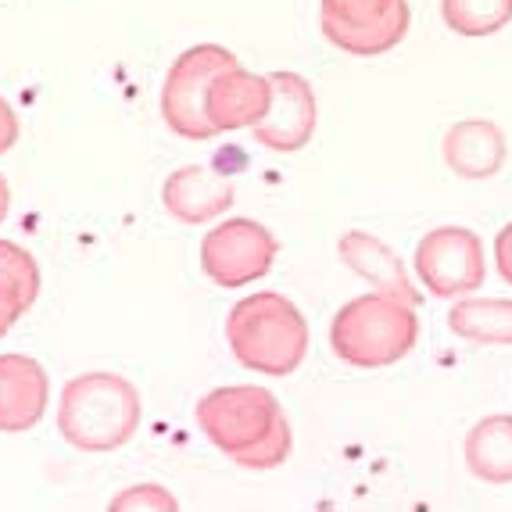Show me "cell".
Returning a JSON list of instances; mask_svg holds the SVG:
<instances>
[{
  "label": "cell",
  "instance_id": "obj_19",
  "mask_svg": "<svg viewBox=\"0 0 512 512\" xmlns=\"http://www.w3.org/2000/svg\"><path fill=\"white\" fill-rule=\"evenodd\" d=\"M108 509L115 512H129V509H158V512H176L180 509V502L165 491V487L158 484H137V487H126L122 495L111 498Z\"/></svg>",
  "mask_w": 512,
  "mask_h": 512
},
{
  "label": "cell",
  "instance_id": "obj_5",
  "mask_svg": "<svg viewBox=\"0 0 512 512\" xmlns=\"http://www.w3.org/2000/svg\"><path fill=\"white\" fill-rule=\"evenodd\" d=\"M237 65V54L219 43H197L172 61L169 76L162 83V119L165 126L183 140H212L219 137L208 122L205 97L219 72Z\"/></svg>",
  "mask_w": 512,
  "mask_h": 512
},
{
  "label": "cell",
  "instance_id": "obj_8",
  "mask_svg": "<svg viewBox=\"0 0 512 512\" xmlns=\"http://www.w3.org/2000/svg\"><path fill=\"white\" fill-rule=\"evenodd\" d=\"M416 276L434 298L455 301L480 291L487 280L484 240L466 226H437L416 244Z\"/></svg>",
  "mask_w": 512,
  "mask_h": 512
},
{
  "label": "cell",
  "instance_id": "obj_11",
  "mask_svg": "<svg viewBox=\"0 0 512 512\" xmlns=\"http://www.w3.org/2000/svg\"><path fill=\"white\" fill-rule=\"evenodd\" d=\"M269 104H273L269 76L240 69V61L212 79L208 97H205L208 122H212L215 133H233V129L258 126V122L265 119Z\"/></svg>",
  "mask_w": 512,
  "mask_h": 512
},
{
  "label": "cell",
  "instance_id": "obj_2",
  "mask_svg": "<svg viewBox=\"0 0 512 512\" xmlns=\"http://www.w3.org/2000/svg\"><path fill=\"white\" fill-rule=\"evenodd\" d=\"M226 344L251 373L291 376L308 355V323L291 298L258 291L240 298L226 316Z\"/></svg>",
  "mask_w": 512,
  "mask_h": 512
},
{
  "label": "cell",
  "instance_id": "obj_21",
  "mask_svg": "<svg viewBox=\"0 0 512 512\" xmlns=\"http://www.w3.org/2000/svg\"><path fill=\"white\" fill-rule=\"evenodd\" d=\"M495 262H498V273L502 280L512 287V222H505L502 230L495 237Z\"/></svg>",
  "mask_w": 512,
  "mask_h": 512
},
{
  "label": "cell",
  "instance_id": "obj_23",
  "mask_svg": "<svg viewBox=\"0 0 512 512\" xmlns=\"http://www.w3.org/2000/svg\"><path fill=\"white\" fill-rule=\"evenodd\" d=\"M8 212H11V187H8V180L0 176V222L8 219Z\"/></svg>",
  "mask_w": 512,
  "mask_h": 512
},
{
  "label": "cell",
  "instance_id": "obj_15",
  "mask_svg": "<svg viewBox=\"0 0 512 512\" xmlns=\"http://www.w3.org/2000/svg\"><path fill=\"white\" fill-rule=\"evenodd\" d=\"M466 466L484 484H512V416H484L473 423L466 444H462Z\"/></svg>",
  "mask_w": 512,
  "mask_h": 512
},
{
  "label": "cell",
  "instance_id": "obj_20",
  "mask_svg": "<svg viewBox=\"0 0 512 512\" xmlns=\"http://www.w3.org/2000/svg\"><path fill=\"white\" fill-rule=\"evenodd\" d=\"M29 308H33V305H29V301L22 298V291H18L15 283L0 276V337H8L11 326H15L18 319L26 316Z\"/></svg>",
  "mask_w": 512,
  "mask_h": 512
},
{
  "label": "cell",
  "instance_id": "obj_14",
  "mask_svg": "<svg viewBox=\"0 0 512 512\" xmlns=\"http://www.w3.org/2000/svg\"><path fill=\"white\" fill-rule=\"evenodd\" d=\"M337 255H341V262L348 265L351 273H359L373 291L416 305V287H412L409 273H405V262L394 255L380 237L351 230V233H344L341 244H337Z\"/></svg>",
  "mask_w": 512,
  "mask_h": 512
},
{
  "label": "cell",
  "instance_id": "obj_3",
  "mask_svg": "<svg viewBox=\"0 0 512 512\" xmlns=\"http://www.w3.org/2000/svg\"><path fill=\"white\" fill-rule=\"evenodd\" d=\"M140 391L119 373H83L61 387L58 434L79 452H115L140 430Z\"/></svg>",
  "mask_w": 512,
  "mask_h": 512
},
{
  "label": "cell",
  "instance_id": "obj_22",
  "mask_svg": "<svg viewBox=\"0 0 512 512\" xmlns=\"http://www.w3.org/2000/svg\"><path fill=\"white\" fill-rule=\"evenodd\" d=\"M15 144H18V119L15 111H11V104L0 97V154H8Z\"/></svg>",
  "mask_w": 512,
  "mask_h": 512
},
{
  "label": "cell",
  "instance_id": "obj_1",
  "mask_svg": "<svg viewBox=\"0 0 512 512\" xmlns=\"http://www.w3.org/2000/svg\"><path fill=\"white\" fill-rule=\"evenodd\" d=\"M201 434L240 470H276L291 455V423L273 391L255 384L208 391L194 409Z\"/></svg>",
  "mask_w": 512,
  "mask_h": 512
},
{
  "label": "cell",
  "instance_id": "obj_13",
  "mask_svg": "<svg viewBox=\"0 0 512 512\" xmlns=\"http://www.w3.org/2000/svg\"><path fill=\"white\" fill-rule=\"evenodd\" d=\"M165 212L187 226H205V222L226 215L233 205V183L205 165H183L165 180L162 187Z\"/></svg>",
  "mask_w": 512,
  "mask_h": 512
},
{
  "label": "cell",
  "instance_id": "obj_12",
  "mask_svg": "<svg viewBox=\"0 0 512 512\" xmlns=\"http://www.w3.org/2000/svg\"><path fill=\"white\" fill-rule=\"evenodd\" d=\"M444 165L459 180H491L509 158V144L498 122L491 119H462L444 133Z\"/></svg>",
  "mask_w": 512,
  "mask_h": 512
},
{
  "label": "cell",
  "instance_id": "obj_7",
  "mask_svg": "<svg viewBox=\"0 0 512 512\" xmlns=\"http://www.w3.org/2000/svg\"><path fill=\"white\" fill-rule=\"evenodd\" d=\"M280 255V240L255 219H226L201 240V269L222 291H240L262 280Z\"/></svg>",
  "mask_w": 512,
  "mask_h": 512
},
{
  "label": "cell",
  "instance_id": "obj_17",
  "mask_svg": "<svg viewBox=\"0 0 512 512\" xmlns=\"http://www.w3.org/2000/svg\"><path fill=\"white\" fill-rule=\"evenodd\" d=\"M441 18L459 36H495L512 22V0H441Z\"/></svg>",
  "mask_w": 512,
  "mask_h": 512
},
{
  "label": "cell",
  "instance_id": "obj_4",
  "mask_svg": "<svg viewBox=\"0 0 512 512\" xmlns=\"http://www.w3.org/2000/svg\"><path fill=\"white\" fill-rule=\"evenodd\" d=\"M419 341L416 305L369 291L337 308L330 323V348L355 369H387L402 362Z\"/></svg>",
  "mask_w": 512,
  "mask_h": 512
},
{
  "label": "cell",
  "instance_id": "obj_10",
  "mask_svg": "<svg viewBox=\"0 0 512 512\" xmlns=\"http://www.w3.org/2000/svg\"><path fill=\"white\" fill-rule=\"evenodd\" d=\"M51 405L47 369L29 355H0V434H26Z\"/></svg>",
  "mask_w": 512,
  "mask_h": 512
},
{
  "label": "cell",
  "instance_id": "obj_18",
  "mask_svg": "<svg viewBox=\"0 0 512 512\" xmlns=\"http://www.w3.org/2000/svg\"><path fill=\"white\" fill-rule=\"evenodd\" d=\"M0 276L15 283L22 298L33 305L40 294V265L26 248H18L15 240H0Z\"/></svg>",
  "mask_w": 512,
  "mask_h": 512
},
{
  "label": "cell",
  "instance_id": "obj_6",
  "mask_svg": "<svg viewBox=\"0 0 512 512\" xmlns=\"http://www.w3.org/2000/svg\"><path fill=\"white\" fill-rule=\"evenodd\" d=\"M409 22V0H319V29L351 58L394 51L409 33Z\"/></svg>",
  "mask_w": 512,
  "mask_h": 512
},
{
  "label": "cell",
  "instance_id": "obj_9",
  "mask_svg": "<svg viewBox=\"0 0 512 512\" xmlns=\"http://www.w3.org/2000/svg\"><path fill=\"white\" fill-rule=\"evenodd\" d=\"M269 86H273V104L265 111V119L251 126L255 144L276 154H294L316 133L319 111L312 83L298 72H269Z\"/></svg>",
  "mask_w": 512,
  "mask_h": 512
},
{
  "label": "cell",
  "instance_id": "obj_16",
  "mask_svg": "<svg viewBox=\"0 0 512 512\" xmlns=\"http://www.w3.org/2000/svg\"><path fill=\"white\" fill-rule=\"evenodd\" d=\"M448 330L470 344H512V298H455Z\"/></svg>",
  "mask_w": 512,
  "mask_h": 512
}]
</instances>
